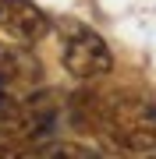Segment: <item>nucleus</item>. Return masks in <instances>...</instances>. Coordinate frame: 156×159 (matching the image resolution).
I'll return each mask as SVG.
<instances>
[{
    "label": "nucleus",
    "mask_w": 156,
    "mask_h": 159,
    "mask_svg": "<svg viewBox=\"0 0 156 159\" xmlns=\"http://www.w3.org/2000/svg\"><path fill=\"white\" fill-rule=\"evenodd\" d=\"M0 29L11 35L14 43L35 46L39 39H46L53 21L35 0H0Z\"/></svg>",
    "instance_id": "obj_4"
},
{
    "label": "nucleus",
    "mask_w": 156,
    "mask_h": 159,
    "mask_svg": "<svg viewBox=\"0 0 156 159\" xmlns=\"http://www.w3.org/2000/svg\"><path fill=\"white\" fill-rule=\"evenodd\" d=\"M64 96L57 89H35L7 117H0V156H25L32 145L46 142L60 131Z\"/></svg>",
    "instance_id": "obj_1"
},
{
    "label": "nucleus",
    "mask_w": 156,
    "mask_h": 159,
    "mask_svg": "<svg viewBox=\"0 0 156 159\" xmlns=\"http://www.w3.org/2000/svg\"><path fill=\"white\" fill-rule=\"evenodd\" d=\"M25 156H35V159H43V156H78V159H92V156H99V148L96 145H82V142H68V138H60L53 134V138H46V142H39V145H32Z\"/></svg>",
    "instance_id": "obj_5"
},
{
    "label": "nucleus",
    "mask_w": 156,
    "mask_h": 159,
    "mask_svg": "<svg viewBox=\"0 0 156 159\" xmlns=\"http://www.w3.org/2000/svg\"><path fill=\"white\" fill-rule=\"evenodd\" d=\"M57 35H60V64L71 78L96 81L114 71V53L96 29L75 21V18H64L57 21Z\"/></svg>",
    "instance_id": "obj_2"
},
{
    "label": "nucleus",
    "mask_w": 156,
    "mask_h": 159,
    "mask_svg": "<svg viewBox=\"0 0 156 159\" xmlns=\"http://www.w3.org/2000/svg\"><path fill=\"white\" fill-rule=\"evenodd\" d=\"M43 85V64L25 43H0V117Z\"/></svg>",
    "instance_id": "obj_3"
}]
</instances>
